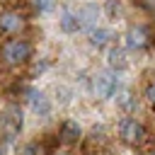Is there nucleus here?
I'll return each instance as SVG.
<instances>
[{"mask_svg":"<svg viewBox=\"0 0 155 155\" xmlns=\"http://www.w3.org/2000/svg\"><path fill=\"white\" fill-rule=\"evenodd\" d=\"M111 29H94L92 34H90V41L94 44V46H107L109 41H111Z\"/></svg>","mask_w":155,"mask_h":155,"instance_id":"9b49d317","label":"nucleus"},{"mask_svg":"<svg viewBox=\"0 0 155 155\" xmlns=\"http://www.w3.org/2000/svg\"><path fill=\"white\" fill-rule=\"evenodd\" d=\"M56 155H70V153H56Z\"/></svg>","mask_w":155,"mask_h":155,"instance_id":"f3484780","label":"nucleus"},{"mask_svg":"<svg viewBox=\"0 0 155 155\" xmlns=\"http://www.w3.org/2000/svg\"><path fill=\"white\" fill-rule=\"evenodd\" d=\"M19 155H48V150H46L44 143H27Z\"/></svg>","mask_w":155,"mask_h":155,"instance_id":"f8f14e48","label":"nucleus"},{"mask_svg":"<svg viewBox=\"0 0 155 155\" xmlns=\"http://www.w3.org/2000/svg\"><path fill=\"white\" fill-rule=\"evenodd\" d=\"M119 104H121V109H126V111H131L136 104H133V97H131V92H121L119 94Z\"/></svg>","mask_w":155,"mask_h":155,"instance_id":"ddd939ff","label":"nucleus"},{"mask_svg":"<svg viewBox=\"0 0 155 155\" xmlns=\"http://www.w3.org/2000/svg\"><path fill=\"white\" fill-rule=\"evenodd\" d=\"M22 24H24V19H22L17 12H5V15H0V31H5V34L19 31Z\"/></svg>","mask_w":155,"mask_h":155,"instance_id":"39448f33","label":"nucleus"},{"mask_svg":"<svg viewBox=\"0 0 155 155\" xmlns=\"http://www.w3.org/2000/svg\"><path fill=\"white\" fill-rule=\"evenodd\" d=\"M126 44H128L131 48H143V46L148 44V36H145V31H143L140 27H136V29H128V34H126Z\"/></svg>","mask_w":155,"mask_h":155,"instance_id":"6e6552de","label":"nucleus"},{"mask_svg":"<svg viewBox=\"0 0 155 155\" xmlns=\"http://www.w3.org/2000/svg\"><path fill=\"white\" fill-rule=\"evenodd\" d=\"M94 90H97V94H99L102 99L114 97L116 90H119V78H116V73H111V70L99 73V75L94 78Z\"/></svg>","mask_w":155,"mask_h":155,"instance_id":"20e7f679","label":"nucleus"},{"mask_svg":"<svg viewBox=\"0 0 155 155\" xmlns=\"http://www.w3.org/2000/svg\"><path fill=\"white\" fill-rule=\"evenodd\" d=\"M109 65H111L114 70H124V68L128 65L126 53H124L121 48H109Z\"/></svg>","mask_w":155,"mask_h":155,"instance_id":"1a4fd4ad","label":"nucleus"},{"mask_svg":"<svg viewBox=\"0 0 155 155\" xmlns=\"http://www.w3.org/2000/svg\"><path fill=\"white\" fill-rule=\"evenodd\" d=\"M29 104H31V111H34V114H39V116H46V114L51 111V104H48L46 94H41V92H31Z\"/></svg>","mask_w":155,"mask_h":155,"instance_id":"0eeeda50","label":"nucleus"},{"mask_svg":"<svg viewBox=\"0 0 155 155\" xmlns=\"http://www.w3.org/2000/svg\"><path fill=\"white\" fill-rule=\"evenodd\" d=\"M22 124H24V121H22V109L15 107V104L5 107V111H2V133H5V140H7V143H12V140L19 136Z\"/></svg>","mask_w":155,"mask_h":155,"instance_id":"f257e3e1","label":"nucleus"},{"mask_svg":"<svg viewBox=\"0 0 155 155\" xmlns=\"http://www.w3.org/2000/svg\"><path fill=\"white\" fill-rule=\"evenodd\" d=\"M82 24H80V17H75L73 12H63V19H61V29L63 31H78Z\"/></svg>","mask_w":155,"mask_h":155,"instance_id":"9d476101","label":"nucleus"},{"mask_svg":"<svg viewBox=\"0 0 155 155\" xmlns=\"http://www.w3.org/2000/svg\"><path fill=\"white\" fill-rule=\"evenodd\" d=\"M61 140H63L65 145L78 143V140H80V126H78L75 121H63V126H61Z\"/></svg>","mask_w":155,"mask_h":155,"instance_id":"423d86ee","label":"nucleus"},{"mask_svg":"<svg viewBox=\"0 0 155 155\" xmlns=\"http://www.w3.org/2000/svg\"><path fill=\"white\" fill-rule=\"evenodd\" d=\"M0 155H2V148H0Z\"/></svg>","mask_w":155,"mask_h":155,"instance_id":"a211bd4d","label":"nucleus"},{"mask_svg":"<svg viewBox=\"0 0 155 155\" xmlns=\"http://www.w3.org/2000/svg\"><path fill=\"white\" fill-rule=\"evenodd\" d=\"M119 136H121L124 143H128V145H138V143L145 140V128H143L140 121L126 116V119L119 121Z\"/></svg>","mask_w":155,"mask_h":155,"instance_id":"f03ea898","label":"nucleus"},{"mask_svg":"<svg viewBox=\"0 0 155 155\" xmlns=\"http://www.w3.org/2000/svg\"><path fill=\"white\" fill-rule=\"evenodd\" d=\"M31 56V46L24 41V39H12L2 46V58L10 63V65H17V63H24L27 58Z\"/></svg>","mask_w":155,"mask_h":155,"instance_id":"7ed1b4c3","label":"nucleus"},{"mask_svg":"<svg viewBox=\"0 0 155 155\" xmlns=\"http://www.w3.org/2000/svg\"><path fill=\"white\" fill-rule=\"evenodd\" d=\"M145 99H148L150 104H155V82H150V85L145 87Z\"/></svg>","mask_w":155,"mask_h":155,"instance_id":"2eb2a0df","label":"nucleus"},{"mask_svg":"<svg viewBox=\"0 0 155 155\" xmlns=\"http://www.w3.org/2000/svg\"><path fill=\"white\" fill-rule=\"evenodd\" d=\"M53 5H56V0H36V7H39L41 12H51Z\"/></svg>","mask_w":155,"mask_h":155,"instance_id":"4468645a","label":"nucleus"},{"mask_svg":"<svg viewBox=\"0 0 155 155\" xmlns=\"http://www.w3.org/2000/svg\"><path fill=\"white\" fill-rule=\"evenodd\" d=\"M138 2H140L145 10H155V0H138Z\"/></svg>","mask_w":155,"mask_h":155,"instance_id":"dca6fc26","label":"nucleus"}]
</instances>
